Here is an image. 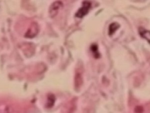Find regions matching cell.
<instances>
[{
  "instance_id": "obj_7",
  "label": "cell",
  "mask_w": 150,
  "mask_h": 113,
  "mask_svg": "<svg viewBox=\"0 0 150 113\" xmlns=\"http://www.w3.org/2000/svg\"><path fill=\"white\" fill-rule=\"evenodd\" d=\"M54 97L53 95H51L49 96V98H48V102H47V105L49 107H52L53 104H54Z\"/></svg>"
},
{
  "instance_id": "obj_4",
  "label": "cell",
  "mask_w": 150,
  "mask_h": 113,
  "mask_svg": "<svg viewBox=\"0 0 150 113\" xmlns=\"http://www.w3.org/2000/svg\"><path fill=\"white\" fill-rule=\"evenodd\" d=\"M139 32L140 35L150 44V31H148L142 28H140Z\"/></svg>"
},
{
  "instance_id": "obj_5",
  "label": "cell",
  "mask_w": 150,
  "mask_h": 113,
  "mask_svg": "<svg viewBox=\"0 0 150 113\" xmlns=\"http://www.w3.org/2000/svg\"><path fill=\"white\" fill-rule=\"evenodd\" d=\"M120 27V25L117 23H112L109 26V29H108V33L110 35H111L114 34V32Z\"/></svg>"
},
{
  "instance_id": "obj_6",
  "label": "cell",
  "mask_w": 150,
  "mask_h": 113,
  "mask_svg": "<svg viewBox=\"0 0 150 113\" xmlns=\"http://www.w3.org/2000/svg\"><path fill=\"white\" fill-rule=\"evenodd\" d=\"M91 52L94 55V56L95 58H99L100 56V54L97 50V46L96 45H93L91 46Z\"/></svg>"
},
{
  "instance_id": "obj_3",
  "label": "cell",
  "mask_w": 150,
  "mask_h": 113,
  "mask_svg": "<svg viewBox=\"0 0 150 113\" xmlns=\"http://www.w3.org/2000/svg\"><path fill=\"white\" fill-rule=\"evenodd\" d=\"M38 25L36 24H33L31 25V26L29 28V29H28L25 36L28 38H31L35 36L38 34Z\"/></svg>"
},
{
  "instance_id": "obj_2",
  "label": "cell",
  "mask_w": 150,
  "mask_h": 113,
  "mask_svg": "<svg viewBox=\"0 0 150 113\" xmlns=\"http://www.w3.org/2000/svg\"><path fill=\"white\" fill-rule=\"evenodd\" d=\"M63 4L61 1H56L53 2L49 8V14L51 17H54L57 15L59 9L62 7Z\"/></svg>"
},
{
  "instance_id": "obj_1",
  "label": "cell",
  "mask_w": 150,
  "mask_h": 113,
  "mask_svg": "<svg viewBox=\"0 0 150 113\" xmlns=\"http://www.w3.org/2000/svg\"><path fill=\"white\" fill-rule=\"evenodd\" d=\"M91 7V3L89 1H84L82 4V6L76 13L75 16L77 18H83L89 11Z\"/></svg>"
}]
</instances>
